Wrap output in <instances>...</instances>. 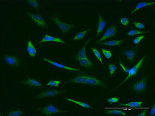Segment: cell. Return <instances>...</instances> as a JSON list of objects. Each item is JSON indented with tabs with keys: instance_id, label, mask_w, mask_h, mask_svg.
I'll list each match as a JSON object with an SVG mask.
<instances>
[{
	"instance_id": "obj_21",
	"label": "cell",
	"mask_w": 155,
	"mask_h": 116,
	"mask_svg": "<svg viewBox=\"0 0 155 116\" xmlns=\"http://www.w3.org/2000/svg\"><path fill=\"white\" fill-rule=\"evenodd\" d=\"M143 103L142 102H132L128 104H120V106H127L133 107V108H139L142 106Z\"/></svg>"
},
{
	"instance_id": "obj_25",
	"label": "cell",
	"mask_w": 155,
	"mask_h": 116,
	"mask_svg": "<svg viewBox=\"0 0 155 116\" xmlns=\"http://www.w3.org/2000/svg\"><path fill=\"white\" fill-rule=\"evenodd\" d=\"M66 100L67 101L72 102L76 104H78V105L81 106L82 107H84V108H92V107L89 104H86L85 103L82 102H79L78 101L73 100L69 98H66Z\"/></svg>"
},
{
	"instance_id": "obj_26",
	"label": "cell",
	"mask_w": 155,
	"mask_h": 116,
	"mask_svg": "<svg viewBox=\"0 0 155 116\" xmlns=\"http://www.w3.org/2000/svg\"><path fill=\"white\" fill-rule=\"evenodd\" d=\"M106 114H111L122 115L124 116H126L127 115L125 113L120 110H110L104 112Z\"/></svg>"
},
{
	"instance_id": "obj_17",
	"label": "cell",
	"mask_w": 155,
	"mask_h": 116,
	"mask_svg": "<svg viewBox=\"0 0 155 116\" xmlns=\"http://www.w3.org/2000/svg\"><path fill=\"white\" fill-rule=\"evenodd\" d=\"M91 41V39H89L88 40L86 41L84 45L83 46L82 49L77 54V55L75 56V57H77L81 58H86L87 57L86 54V49L87 45L89 42Z\"/></svg>"
},
{
	"instance_id": "obj_11",
	"label": "cell",
	"mask_w": 155,
	"mask_h": 116,
	"mask_svg": "<svg viewBox=\"0 0 155 116\" xmlns=\"http://www.w3.org/2000/svg\"><path fill=\"white\" fill-rule=\"evenodd\" d=\"M88 75L83 72L79 73L72 80L70 81V82L84 84L88 77Z\"/></svg>"
},
{
	"instance_id": "obj_6",
	"label": "cell",
	"mask_w": 155,
	"mask_h": 116,
	"mask_svg": "<svg viewBox=\"0 0 155 116\" xmlns=\"http://www.w3.org/2000/svg\"><path fill=\"white\" fill-rule=\"evenodd\" d=\"M145 58V56H143L136 65L135 66L133 67H132L130 70H129L128 75L127 76L126 78L125 79V80H124L121 83L119 86H118L117 87L115 88L114 89H115L118 87H120L121 85L123 84L125 82L128 80L129 78L137 74V73L139 72V71L142 66Z\"/></svg>"
},
{
	"instance_id": "obj_3",
	"label": "cell",
	"mask_w": 155,
	"mask_h": 116,
	"mask_svg": "<svg viewBox=\"0 0 155 116\" xmlns=\"http://www.w3.org/2000/svg\"><path fill=\"white\" fill-rule=\"evenodd\" d=\"M38 110L42 114L46 116H51L60 113L69 112L58 109L52 104H50L43 107H38Z\"/></svg>"
},
{
	"instance_id": "obj_1",
	"label": "cell",
	"mask_w": 155,
	"mask_h": 116,
	"mask_svg": "<svg viewBox=\"0 0 155 116\" xmlns=\"http://www.w3.org/2000/svg\"><path fill=\"white\" fill-rule=\"evenodd\" d=\"M50 19L62 31L63 35L65 34L76 28L75 25L74 24H67L63 22L56 15H53L50 18Z\"/></svg>"
},
{
	"instance_id": "obj_16",
	"label": "cell",
	"mask_w": 155,
	"mask_h": 116,
	"mask_svg": "<svg viewBox=\"0 0 155 116\" xmlns=\"http://www.w3.org/2000/svg\"><path fill=\"white\" fill-rule=\"evenodd\" d=\"M43 59L44 61L48 62V63L53 65L54 66L57 67L59 68H60L65 69L70 71H78V70H80V69H79L74 68L70 67H68L64 66L63 65L56 63V62L50 60H49V59H48L46 58H43Z\"/></svg>"
},
{
	"instance_id": "obj_36",
	"label": "cell",
	"mask_w": 155,
	"mask_h": 116,
	"mask_svg": "<svg viewBox=\"0 0 155 116\" xmlns=\"http://www.w3.org/2000/svg\"><path fill=\"white\" fill-rule=\"evenodd\" d=\"M155 115V104H154V106L152 107V108L151 109L150 115L151 116H154Z\"/></svg>"
},
{
	"instance_id": "obj_2",
	"label": "cell",
	"mask_w": 155,
	"mask_h": 116,
	"mask_svg": "<svg viewBox=\"0 0 155 116\" xmlns=\"http://www.w3.org/2000/svg\"><path fill=\"white\" fill-rule=\"evenodd\" d=\"M25 12L28 16L34 22L38 27L43 30L49 29L48 25L42 16L35 14L27 11H25Z\"/></svg>"
},
{
	"instance_id": "obj_12",
	"label": "cell",
	"mask_w": 155,
	"mask_h": 116,
	"mask_svg": "<svg viewBox=\"0 0 155 116\" xmlns=\"http://www.w3.org/2000/svg\"><path fill=\"white\" fill-rule=\"evenodd\" d=\"M137 48L135 47L131 49L126 50L124 52L129 63H133L135 60L137 55Z\"/></svg>"
},
{
	"instance_id": "obj_34",
	"label": "cell",
	"mask_w": 155,
	"mask_h": 116,
	"mask_svg": "<svg viewBox=\"0 0 155 116\" xmlns=\"http://www.w3.org/2000/svg\"><path fill=\"white\" fill-rule=\"evenodd\" d=\"M120 22L122 25L126 26L129 22V19L126 18H123L120 19Z\"/></svg>"
},
{
	"instance_id": "obj_20",
	"label": "cell",
	"mask_w": 155,
	"mask_h": 116,
	"mask_svg": "<svg viewBox=\"0 0 155 116\" xmlns=\"http://www.w3.org/2000/svg\"><path fill=\"white\" fill-rule=\"evenodd\" d=\"M27 51L31 56L33 57H35L37 51L30 40L28 42Z\"/></svg>"
},
{
	"instance_id": "obj_32",
	"label": "cell",
	"mask_w": 155,
	"mask_h": 116,
	"mask_svg": "<svg viewBox=\"0 0 155 116\" xmlns=\"http://www.w3.org/2000/svg\"><path fill=\"white\" fill-rule=\"evenodd\" d=\"M133 24L134 26L139 29H143L145 28V25L142 23L137 21H134L133 22Z\"/></svg>"
},
{
	"instance_id": "obj_8",
	"label": "cell",
	"mask_w": 155,
	"mask_h": 116,
	"mask_svg": "<svg viewBox=\"0 0 155 116\" xmlns=\"http://www.w3.org/2000/svg\"><path fill=\"white\" fill-rule=\"evenodd\" d=\"M117 33V27L116 25H111L106 30L102 37L97 42H102L106 39L116 36Z\"/></svg>"
},
{
	"instance_id": "obj_22",
	"label": "cell",
	"mask_w": 155,
	"mask_h": 116,
	"mask_svg": "<svg viewBox=\"0 0 155 116\" xmlns=\"http://www.w3.org/2000/svg\"><path fill=\"white\" fill-rule=\"evenodd\" d=\"M92 29L86 30L83 32H78L76 35L73 38V40L76 41L79 40H81L84 38L86 34L89 31L92 30Z\"/></svg>"
},
{
	"instance_id": "obj_28",
	"label": "cell",
	"mask_w": 155,
	"mask_h": 116,
	"mask_svg": "<svg viewBox=\"0 0 155 116\" xmlns=\"http://www.w3.org/2000/svg\"><path fill=\"white\" fill-rule=\"evenodd\" d=\"M27 2L31 6L36 9L38 10L40 8V6L39 3L35 0H29V1H27Z\"/></svg>"
},
{
	"instance_id": "obj_30",
	"label": "cell",
	"mask_w": 155,
	"mask_h": 116,
	"mask_svg": "<svg viewBox=\"0 0 155 116\" xmlns=\"http://www.w3.org/2000/svg\"><path fill=\"white\" fill-rule=\"evenodd\" d=\"M60 82L58 81L51 80L46 85L47 86H50L53 87H58L60 84Z\"/></svg>"
},
{
	"instance_id": "obj_7",
	"label": "cell",
	"mask_w": 155,
	"mask_h": 116,
	"mask_svg": "<svg viewBox=\"0 0 155 116\" xmlns=\"http://www.w3.org/2000/svg\"><path fill=\"white\" fill-rule=\"evenodd\" d=\"M67 91L55 90H46L41 92L36 96L34 100H40V99L47 97H52L56 95L64 94Z\"/></svg>"
},
{
	"instance_id": "obj_29",
	"label": "cell",
	"mask_w": 155,
	"mask_h": 116,
	"mask_svg": "<svg viewBox=\"0 0 155 116\" xmlns=\"http://www.w3.org/2000/svg\"><path fill=\"white\" fill-rule=\"evenodd\" d=\"M90 48H91V49L92 50V51L95 54V55L96 56L97 59H98V60L101 63H102V65H103L102 58H101L100 53L97 50L95 49V48H92V47Z\"/></svg>"
},
{
	"instance_id": "obj_18",
	"label": "cell",
	"mask_w": 155,
	"mask_h": 116,
	"mask_svg": "<svg viewBox=\"0 0 155 116\" xmlns=\"http://www.w3.org/2000/svg\"><path fill=\"white\" fill-rule=\"evenodd\" d=\"M125 41V39H123L120 40H113L105 42L102 43L98 44L100 45H105L106 46H121L124 43V42Z\"/></svg>"
},
{
	"instance_id": "obj_31",
	"label": "cell",
	"mask_w": 155,
	"mask_h": 116,
	"mask_svg": "<svg viewBox=\"0 0 155 116\" xmlns=\"http://www.w3.org/2000/svg\"><path fill=\"white\" fill-rule=\"evenodd\" d=\"M103 53L105 57L108 59L111 58L112 57V55L110 51L102 49Z\"/></svg>"
},
{
	"instance_id": "obj_33",
	"label": "cell",
	"mask_w": 155,
	"mask_h": 116,
	"mask_svg": "<svg viewBox=\"0 0 155 116\" xmlns=\"http://www.w3.org/2000/svg\"><path fill=\"white\" fill-rule=\"evenodd\" d=\"M145 36L144 35H142L137 37L134 39L133 40V43L135 44L139 43L140 41L145 38Z\"/></svg>"
},
{
	"instance_id": "obj_4",
	"label": "cell",
	"mask_w": 155,
	"mask_h": 116,
	"mask_svg": "<svg viewBox=\"0 0 155 116\" xmlns=\"http://www.w3.org/2000/svg\"><path fill=\"white\" fill-rule=\"evenodd\" d=\"M3 59L6 63L15 69L20 67L22 63L21 59L18 56L12 55H6Z\"/></svg>"
},
{
	"instance_id": "obj_19",
	"label": "cell",
	"mask_w": 155,
	"mask_h": 116,
	"mask_svg": "<svg viewBox=\"0 0 155 116\" xmlns=\"http://www.w3.org/2000/svg\"><path fill=\"white\" fill-rule=\"evenodd\" d=\"M155 4V2H140L137 5L136 8H135L132 11L131 13V14H132L134 13L137 10L141 9V8L149 6V5H154Z\"/></svg>"
},
{
	"instance_id": "obj_13",
	"label": "cell",
	"mask_w": 155,
	"mask_h": 116,
	"mask_svg": "<svg viewBox=\"0 0 155 116\" xmlns=\"http://www.w3.org/2000/svg\"><path fill=\"white\" fill-rule=\"evenodd\" d=\"M74 58L79 63L82 67L85 68L86 69H91L93 67L92 62L87 58H83L75 57Z\"/></svg>"
},
{
	"instance_id": "obj_35",
	"label": "cell",
	"mask_w": 155,
	"mask_h": 116,
	"mask_svg": "<svg viewBox=\"0 0 155 116\" xmlns=\"http://www.w3.org/2000/svg\"><path fill=\"white\" fill-rule=\"evenodd\" d=\"M118 101H119V99L117 97L111 98L107 100V101L109 103H117Z\"/></svg>"
},
{
	"instance_id": "obj_14",
	"label": "cell",
	"mask_w": 155,
	"mask_h": 116,
	"mask_svg": "<svg viewBox=\"0 0 155 116\" xmlns=\"http://www.w3.org/2000/svg\"><path fill=\"white\" fill-rule=\"evenodd\" d=\"M97 14L98 16V20L96 29L97 37L99 35L101 32H102L106 25L105 21L101 14L98 13Z\"/></svg>"
},
{
	"instance_id": "obj_5",
	"label": "cell",
	"mask_w": 155,
	"mask_h": 116,
	"mask_svg": "<svg viewBox=\"0 0 155 116\" xmlns=\"http://www.w3.org/2000/svg\"><path fill=\"white\" fill-rule=\"evenodd\" d=\"M148 76H146L134 83L132 86V89L135 93H142L145 92L146 89Z\"/></svg>"
},
{
	"instance_id": "obj_24",
	"label": "cell",
	"mask_w": 155,
	"mask_h": 116,
	"mask_svg": "<svg viewBox=\"0 0 155 116\" xmlns=\"http://www.w3.org/2000/svg\"><path fill=\"white\" fill-rule=\"evenodd\" d=\"M150 33L149 32H146V31H142L137 30L135 29H132L129 31L128 32L127 35L128 36H131L137 35L142 34Z\"/></svg>"
},
{
	"instance_id": "obj_37",
	"label": "cell",
	"mask_w": 155,
	"mask_h": 116,
	"mask_svg": "<svg viewBox=\"0 0 155 116\" xmlns=\"http://www.w3.org/2000/svg\"><path fill=\"white\" fill-rule=\"evenodd\" d=\"M147 109H145L144 111L142 113H141L140 114L138 115V116H145L146 115V113H147Z\"/></svg>"
},
{
	"instance_id": "obj_9",
	"label": "cell",
	"mask_w": 155,
	"mask_h": 116,
	"mask_svg": "<svg viewBox=\"0 0 155 116\" xmlns=\"http://www.w3.org/2000/svg\"><path fill=\"white\" fill-rule=\"evenodd\" d=\"M92 86H98L106 88L107 86L105 83L95 76L91 75H88V77L85 82V84Z\"/></svg>"
},
{
	"instance_id": "obj_23",
	"label": "cell",
	"mask_w": 155,
	"mask_h": 116,
	"mask_svg": "<svg viewBox=\"0 0 155 116\" xmlns=\"http://www.w3.org/2000/svg\"><path fill=\"white\" fill-rule=\"evenodd\" d=\"M24 113L20 109H13L8 112L7 115L9 116H19L24 114Z\"/></svg>"
},
{
	"instance_id": "obj_15",
	"label": "cell",
	"mask_w": 155,
	"mask_h": 116,
	"mask_svg": "<svg viewBox=\"0 0 155 116\" xmlns=\"http://www.w3.org/2000/svg\"><path fill=\"white\" fill-rule=\"evenodd\" d=\"M48 41L60 42V43L65 44L69 46H71L70 45L66 43L65 42L63 41L61 39L59 38L54 37L51 36L47 34H46L44 36L43 39L39 42L38 44H41L44 43V42Z\"/></svg>"
},
{
	"instance_id": "obj_27",
	"label": "cell",
	"mask_w": 155,
	"mask_h": 116,
	"mask_svg": "<svg viewBox=\"0 0 155 116\" xmlns=\"http://www.w3.org/2000/svg\"><path fill=\"white\" fill-rule=\"evenodd\" d=\"M108 68L109 70L110 75L111 77L112 75H113L114 73L117 69L116 65L114 64H108Z\"/></svg>"
},
{
	"instance_id": "obj_10",
	"label": "cell",
	"mask_w": 155,
	"mask_h": 116,
	"mask_svg": "<svg viewBox=\"0 0 155 116\" xmlns=\"http://www.w3.org/2000/svg\"><path fill=\"white\" fill-rule=\"evenodd\" d=\"M20 82L25 86L32 88H36L38 87H45L38 81L31 78H28L25 80H21Z\"/></svg>"
}]
</instances>
